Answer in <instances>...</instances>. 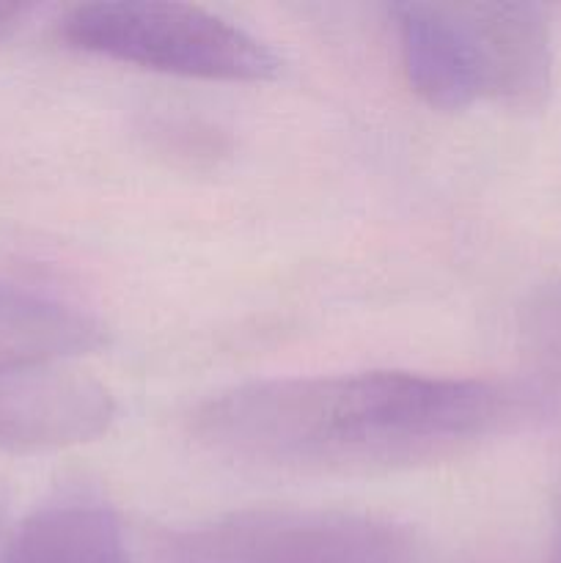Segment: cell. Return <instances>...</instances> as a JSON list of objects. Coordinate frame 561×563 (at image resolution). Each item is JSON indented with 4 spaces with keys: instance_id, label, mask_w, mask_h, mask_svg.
I'll return each mask as SVG.
<instances>
[{
    "instance_id": "cell-1",
    "label": "cell",
    "mask_w": 561,
    "mask_h": 563,
    "mask_svg": "<svg viewBox=\"0 0 561 563\" xmlns=\"http://www.w3.org/2000/svg\"><path fill=\"white\" fill-rule=\"evenodd\" d=\"M539 385L352 372L234 385L187 418L209 454L278 473H383L449 460L537 421Z\"/></svg>"
},
{
    "instance_id": "cell-2",
    "label": "cell",
    "mask_w": 561,
    "mask_h": 563,
    "mask_svg": "<svg viewBox=\"0 0 561 563\" xmlns=\"http://www.w3.org/2000/svg\"><path fill=\"white\" fill-rule=\"evenodd\" d=\"M402 71L435 110L493 102L534 113L553 91V38L534 3H399Z\"/></svg>"
},
{
    "instance_id": "cell-3",
    "label": "cell",
    "mask_w": 561,
    "mask_h": 563,
    "mask_svg": "<svg viewBox=\"0 0 561 563\" xmlns=\"http://www.w3.org/2000/svg\"><path fill=\"white\" fill-rule=\"evenodd\" d=\"M58 36L80 53L160 75L270 82L280 55L215 11L174 0H97L66 11Z\"/></svg>"
},
{
    "instance_id": "cell-4",
    "label": "cell",
    "mask_w": 561,
    "mask_h": 563,
    "mask_svg": "<svg viewBox=\"0 0 561 563\" xmlns=\"http://www.w3.org/2000/svg\"><path fill=\"white\" fill-rule=\"evenodd\" d=\"M157 563H427V548L388 517L267 506L168 533Z\"/></svg>"
},
{
    "instance_id": "cell-5",
    "label": "cell",
    "mask_w": 561,
    "mask_h": 563,
    "mask_svg": "<svg viewBox=\"0 0 561 563\" xmlns=\"http://www.w3.org/2000/svg\"><path fill=\"white\" fill-rule=\"evenodd\" d=\"M113 421L116 399L97 379L53 366L0 372V449L80 445Z\"/></svg>"
},
{
    "instance_id": "cell-6",
    "label": "cell",
    "mask_w": 561,
    "mask_h": 563,
    "mask_svg": "<svg viewBox=\"0 0 561 563\" xmlns=\"http://www.w3.org/2000/svg\"><path fill=\"white\" fill-rule=\"evenodd\" d=\"M0 563H132L113 509L94 493L55 495L22 520Z\"/></svg>"
},
{
    "instance_id": "cell-7",
    "label": "cell",
    "mask_w": 561,
    "mask_h": 563,
    "mask_svg": "<svg viewBox=\"0 0 561 563\" xmlns=\"http://www.w3.org/2000/svg\"><path fill=\"white\" fill-rule=\"evenodd\" d=\"M108 341L102 322L55 297L0 280V372L47 368Z\"/></svg>"
},
{
    "instance_id": "cell-8",
    "label": "cell",
    "mask_w": 561,
    "mask_h": 563,
    "mask_svg": "<svg viewBox=\"0 0 561 563\" xmlns=\"http://www.w3.org/2000/svg\"><path fill=\"white\" fill-rule=\"evenodd\" d=\"M522 344L537 372L544 377L539 388L553 399L561 396V280L534 291L522 308Z\"/></svg>"
},
{
    "instance_id": "cell-9",
    "label": "cell",
    "mask_w": 561,
    "mask_h": 563,
    "mask_svg": "<svg viewBox=\"0 0 561 563\" xmlns=\"http://www.w3.org/2000/svg\"><path fill=\"white\" fill-rule=\"evenodd\" d=\"M31 14L33 5L28 3H0V42L14 36Z\"/></svg>"
},
{
    "instance_id": "cell-10",
    "label": "cell",
    "mask_w": 561,
    "mask_h": 563,
    "mask_svg": "<svg viewBox=\"0 0 561 563\" xmlns=\"http://www.w3.org/2000/svg\"><path fill=\"white\" fill-rule=\"evenodd\" d=\"M544 563H561V487H559V506H556V526L553 539H550V553Z\"/></svg>"
}]
</instances>
